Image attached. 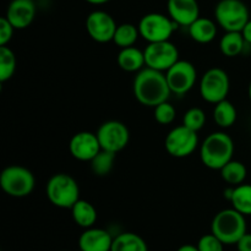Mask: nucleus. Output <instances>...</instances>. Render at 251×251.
Masks as SVG:
<instances>
[{
    "mask_svg": "<svg viewBox=\"0 0 251 251\" xmlns=\"http://www.w3.org/2000/svg\"><path fill=\"white\" fill-rule=\"evenodd\" d=\"M132 90L135 98L142 105L152 108L167 102L172 93L166 75L151 68H145L137 73Z\"/></svg>",
    "mask_w": 251,
    "mask_h": 251,
    "instance_id": "1",
    "label": "nucleus"
},
{
    "mask_svg": "<svg viewBox=\"0 0 251 251\" xmlns=\"http://www.w3.org/2000/svg\"><path fill=\"white\" fill-rule=\"evenodd\" d=\"M234 153V142L232 137L223 131L208 135L200 147V157L207 168L221 171Z\"/></svg>",
    "mask_w": 251,
    "mask_h": 251,
    "instance_id": "2",
    "label": "nucleus"
},
{
    "mask_svg": "<svg viewBox=\"0 0 251 251\" xmlns=\"http://www.w3.org/2000/svg\"><path fill=\"white\" fill-rule=\"evenodd\" d=\"M211 233L225 245L237 244L240 238L248 233L245 216L233 207L220 211L211 223Z\"/></svg>",
    "mask_w": 251,
    "mask_h": 251,
    "instance_id": "3",
    "label": "nucleus"
},
{
    "mask_svg": "<svg viewBox=\"0 0 251 251\" xmlns=\"http://www.w3.org/2000/svg\"><path fill=\"white\" fill-rule=\"evenodd\" d=\"M46 194L50 203L59 208H71L80 200L78 184L66 173H58L50 176L47 183Z\"/></svg>",
    "mask_w": 251,
    "mask_h": 251,
    "instance_id": "4",
    "label": "nucleus"
},
{
    "mask_svg": "<svg viewBox=\"0 0 251 251\" xmlns=\"http://www.w3.org/2000/svg\"><path fill=\"white\" fill-rule=\"evenodd\" d=\"M215 17L226 32H242L249 22V9L242 0H221L216 5Z\"/></svg>",
    "mask_w": 251,
    "mask_h": 251,
    "instance_id": "5",
    "label": "nucleus"
},
{
    "mask_svg": "<svg viewBox=\"0 0 251 251\" xmlns=\"http://www.w3.org/2000/svg\"><path fill=\"white\" fill-rule=\"evenodd\" d=\"M34 185L33 173L22 166H9L0 174L2 191L12 198H26L33 191Z\"/></svg>",
    "mask_w": 251,
    "mask_h": 251,
    "instance_id": "6",
    "label": "nucleus"
},
{
    "mask_svg": "<svg viewBox=\"0 0 251 251\" xmlns=\"http://www.w3.org/2000/svg\"><path fill=\"white\" fill-rule=\"evenodd\" d=\"M179 25L176 24L169 16L158 12L147 14L140 20L139 32L140 37L149 43L154 42L169 41L173 32L178 28Z\"/></svg>",
    "mask_w": 251,
    "mask_h": 251,
    "instance_id": "7",
    "label": "nucleus"
},
{
    "mask_svg": "<svg viewBox=\"0 0 251 251\" xmlns=\"http://www.w3.org/2000/svg\"><path fill=\"white\" fill-rule=\"evenodd\" d=\"M229 88V76L221 68L208 69L200 80L201 97L203 100L212 104L227 100Z\"/></svg>",
    "mask_w": 251,
    "mask_h": 251,
    "instance_id": "8",
    "label": "nucleus"
},
{
    "mask_svg": "<svg viewBox=\"0 0 251 251\" xmlns=\"http://www.w3.org/2000/svg\"><path fill=\"white\" fill-rule=\"evenodd\" d=\"M199 145L198 132L185 125L174 127L168 132L164 141L167 152L176 158H184L194 153Z\"/></svg>",
    "mask_w": 251,
    "mask_h": 251,
    "instance_id": "9",
    "label": "nucleus"
},
{
    "mask_svg": "<svg viewBox=\"0 0 251 251\" xmlns=\"http://www.w3.org/2000/svg\"><path fill=\"white\" fill-rule=\"evenodd\" d=\"M145 61L147 68L167 71L179 60V50L171 41L149 43L145 48Z\"/></svg>",
    "mask_w": 251,
    "mask_h": 251,
    "instance_id": "10",
    "label": "nucleus"
},
{
    "mask_svg": "<svg viewBox=\"0 0 251 251\" xmlns=\"http://www.w3.org/2000/svg\"><path fill=\"white\" fill-rule=\"evenodd\" d=\"M97 137L102 150L118 153L127 146L130 132L126 125L118 120H108L97 130Z\"/></svg>",
    "mask_w": 251,
    "mask_h": 251,
    "instance_id": "11",
    "label": "nucleus"
},
{
    "mask_svg": "<svg viewBox=\"0 0 251 251\" xmlns=\"http://www.w3.org/2000/svg\"><path fill=\"white\" fill-rule=\"evenodd\" d=\"M166 77L172 93L183 96L195 86L198 71L190 61L178 60L166 71Z\"/></svg>",
    "mask_w": 251,
    "mask_h": 251,
    "instance_id": "12",
    "label": "nucleus"
},
{
    "mask_svg": "<svg viewBox=\"0 0 251 251\" xmlns=\"http://www.w3.org/2000/svg\"><path fill=\"white\" fill-rule=\"evenodd\" d=\"M117 27L112 15L100 10L91 12L86 19V29L88 36L98 43H108L113 41Z\"/></svg>",
    "mask_w": 251,
    "mask_h": 251,
    "instance_id": "13",
    "label": "nucleus"
},
{
    "mask_svg": "<svg viewBox=\"0 0 251 251\" xmlns=\"http://www.w3.org/2000/svg\"><path fill=\"white\" fill-rule=\"evenodd\" d=\"M102 150L97 134L90 131H80L71 137L69 151L71 156L81 162H91L93 157Z\"/></svg>",
    "mask_w": 251,
    "mask_h": 251,
    "instance_id": "14",
    "label": "nucleus"
},
{
    "mask_svg": "<svg viewBox=\"0 0 251 251\" xmlns=\"http://www.w3.org/2000/svg\"><path fill=\"white\" fill-rule=\"evenodd\" d=\"M168 15L179 26L189 27L200 17L198 0H168Z\"/></svg>",
    "mask_w": 251,
    "mask_h": 251,
    "instance_id": "15",
    "label": "nucleus"
},
{
    "mask_svg": "<svg viewBox=\"0 0 251 251\" xmlns=\"http://www.w3.org/2000/svg\"><path fill=\"white\" fill-rule=\"evenodd\" d=\"M15 29H25L36 17V5L33 0H12L5 15Z\"/></svg>",
    "mask_w": 251,
    "mask_h": 251,
    "instance_id": "16",
    "label": "nucleus"
},
{
    "mask_svg": "<svg viewBox=\"0 0 251 251\" xmlns=\"http://www.w3.org/2000/svg\"><path fill=\"white\" fill-rule=\"evenodd\" d=\"M113 239L108 230L91 227L78 238V248L81 251H110Z\"/></svg>",
    "mask_w": 251,
    "mask_h": 251,
    "instance_id": "17",
    "label": "nucleus"
},
{
    "mask_svg": "<svg viewBox=\"0 0 251 251\" xmlns=\"http://www.w3.org/2000/svg\"><path fill=\"white\" fill-rule=\"evenodd\" d=\"M117 61L120 69L127 73H139L146 65L145 53L134 46L122 48V50L118 54Z\"/></svg>",
    "mask_w": 251,
    "mask_h": 251,
    "instance_id": "18",
    "label": "nucleus"
},
{
    "mask_svg": "<svg viewBox=\"0 0 251 251\" xmlns=\"http://www.w3.org/2000/svg\"><path fill=\"white\" fill-rule=\"evenodd\" d=\"M188 28L191 38L201 44L210 43L217 36V25L206 17H199Z\"/></svg>",
    "mask_w": 251,
    "mask_h": 251,
    "instance_id": "19",
    "label": "nucleus"
},
{
    "mask_svg": "<svg viewBox=\"0 0 251 251\" xmlns=\"http://www.w3.org/2000/svg\"><path fill=\"white\" fill-rule=\"evenodd\" d=\"M71 213H73V218L76 225L85 229L93 227L97 221V211L95 206L81 199L71 207Z\"/></svg>",
    "mask_w": 251,
    "mask_h": 251,
    "instance_id": "20",
    "label": "nucleus"
},
{
    "mask_svg": "<svg viewBox=\"0 0 251 251\" xmlns=\"http://www.w3.org/2000/svg\"><path fill=\"white\" fill-rule=\"evenodd\" d=\"M110 251H149L147 243L136 233L125 232L113 239Z\"/></svg>",
    "mask_w": 251,
    "mask_h": 251,
    "instance_id": "21",
    "label": "nucleus"
},
{
    "mask_svg": "<svg viewBox=\"0 0 251 251\" xmlns=\"http://www.w3.org/2000/svg\"><path fill=\"white\" fill-rule=\"evenodd\" d=\"M245 44L247 42L242 32H226L220 41V49L223 55L234 58L243 53Z\"/></svg>",
    "mask_w": 251,
    "mask_h": 251,
    "instance_id": "22",
    "label": "nucleus"
},
{
    "mask_svg": "<svg viewBox=\"0 0 251 251\" xmlns=\"http://www.w3.org/2000/svg\"><path fill=\"white\" fill-rule=\"evenodd\" d=\"M238 113L234 104L228 100L216 103L213 109V120L220 127H230L237 122Z\"/></svg>",
    "mask_w": 251,
    "mask_h": 251,
    "instance_id": "23",
    "label": "nucleus"
},
{
    "mask_svg": "<svg viewBox=\"0 0 251 251\" xmlns=\"http://www.w3.org/2000/svg\"><path fill=\"white\" fill-rule=\"evenodd\" d=\"M248 176V169L244 163L239 161H229L222 169H221V176L226 183L233 186H238L244 183Z\"/></svg>",
    "mask_w": 251,
    "mask_h": 251,
    "instance_id": "24",
    "label": "nucleus"
},
{
    "mask_svg": "<svg viewBox=\"0 0 251 251\" xmlns=\"http://www.w3.org/2000/svg\"><path fill=\"white\" fill-rule=\"evenodd\" d=\"M233 208L242 215L251 216V185L250 184H240L235 186L233 198L230 200Z\"/></svg>",
    "mask_w": 251,
    "mask_h": 251,
    "instance_id": "25",
    "label": "nucleus"
},
{
    "mask_svg": "<svg viewBox=\"0 0 251 251\" xmlns=\"http://www.w3.org/2000/svg\"><path fill=\"white\" fill-rule=\"evenodd\" d=\"M139 37V27L132 24H122L117 27L113 42L120 48H127L134 46Z\"/></svg>",
    "mask_w": 251,
    "mask_h": 251,
    "instance_id": "26",
    "label": "nucleus"
},
{
    "mask_svg": "<svg viewBox=\"0 0 251 251\" xmlns=\"http://www.w3.org/2000/svg\"><path fill=\"white\" fill-rule=\"evenodd\" d=\"M114 152L105 151V150H100L93 159L91 161V169L93 173L98 176H104L112 172L113 166H114L115 161Z\"/></svg>",
    "mask_w": 251,
    "mask_h": 251,
    "instance_id": "27",
    "label": "nucleus"
},
{
    "mask_svg": "<svg viewBox=\"0 0 251 251\" xmlns=\"http://www.w3.org/2000/svg\"><path fill=\"white\" fill-rule=\"evenodd\" d=\"M16 70V56L6 46H0V82H6Z\"/></svg>",
    "mask_w": 251,
    "mask_h": 251,
    "instance_id": "28",
    "label": "nucleus"
},
{
    "mask_svg": "<svg viewBox=\"0 0 251 251\" xmlns=\"http://www.w3.org/2000/svg\"><path fill=\"white\" fill-rule=\"evenodd\" d=\"M206 123V114L201 108H190L183 117V125L198 132Z\"/></svg>",
    "mask_w": 251,
    "mask_h": 251,
    "instance_id": "29",
    "label": "nucleus"
},
{
    "mask_svg": "<svg viewBox=\"0 0 251 251\" xmlns=\"http://www.w3.org/2000/svg\"><path fill=\"white\" fill-rule=\"evenodd\" d=\"M176 108L168 100L154 107V119H156L157 123L162 125H168L173 123L174 119H176Z\"/></svg>",
    "mask_w": 251,
    "mask_h": 251,
    "instance_id": "30",
    "label": "nucleus"
},
{
    "mask_svg": "<svg viewBox=\"0 0 251 251\" xmlns=\"http://www.w3.org/2000/svg\"><path fill=\"white\" fill-rule=\"evenodd\" d=\"M199 251H225V244L213 233L205 234L198 243Z\"/></svg>",
    "mask_w": 251,
    "mask_h": 251,
    "instance_id": "31",
    "label": "nucleus"
},
{
    "mask_svg": "<svg viewBox=\"0 0 251 251\" xmlns=\"http://www.w3.org/2000/svg\"><path fill=\"white\" fill-rule=\"evenodd\" d=\"M14 29L15 27L6 17L4 16L0 19V46H6L11 41Z\"/></svg>",
    "mask_w": 251,
    "mask_h": 251,
    "instance_id": "32",
    "label": "nucleus"
},
{
    "mask_svg": "<svg viewBox=\"0 0 251 251\" xmlns=\"http://www.w3.org/2000/svg\"><path fill=\"white\" fill-rule=\"evenodd\" d=\"M235 245L238 251H251V233H245Z\"/></svg>",
    "mask_w": 251,
    "mask_h": 251,
    "instance_id": "33",
    "label": "nucleus"
},
{
    "mask_svg": "<svg viewBox=\"0 0 251 251\" xmlns=\"http://www.w3.org/2000/svg\"><path fill=\"white\" fill-rule=\"evenodd\" d=\"M242 33H243V37H244L245 42H247L248 44H251V19L249 20V22L245 25V27L243 28Z\"/></svg>",
    "mask_w": 251,
    "mask_h": 251,
    "instance_id": "34",
    "label": "nucleus"
},
{
    "mask_svg": "<svg viewBox=\"0 0 251 251\" xmlns=\"http://www.w3.org/2000/svg\"><path fill=\"white\" fill-rule=\"evenodd\" d=\"M176 251H199L198 245H193V244H185L181 245Z\"/></svg>",
    "mask_w": 251,
    "mask_h": 251,
    "instance_id": "35",
    "label": "nucleus"
},
{
    "mask_svg": "<svg viewBox=\"0 0 251 251\" xmlns=\"http://www.w3.org/2000/svg\"><path fill=\"white\" fill-rule=\"evenodd\" d=\"M233 193H234V188L226 189L225 193H223V196H225L226 200H228L230 202V200H232V198H233Z\"/></svg>",
    "mask_w": 251,
    "mask_h": 251,
    "instance_id": "36",
    "label": "nucleus"
},
{
    "mask_svg": "<svg viewBox=\"0 0 251 251\" xmlns=\"http://www.w3.org/2000/svg\"><path fill=\"white\" fill-rule=\"evenodd\" d=\"M87 2H90V4L92 5H103L105 4V2H108L109 0H86Z\"/></svg>",
    "mask_w": 251,
    "mask_h": 251,
    "instance_id": "37",
    "label": "nucleus"
},
{
    "mask_svg": "<svg viewBox=\"0 0 251 251\" xmlns=\"http://www.w3.org/2000/svg\"><path fill=\"white\" fill-rule=\"evenodd\" d=\"M249 98H250V102H251V82L249 85Z\"/></svg>",
    "mask_w": 251,
    "mask_h": 251,
    "instance_id": "38",
    "label": "nucleus"
}]
</instances>
